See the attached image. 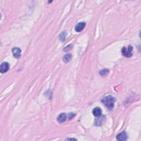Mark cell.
I'll return each mask as SVG.
<instances>
[{"label":"cell","instance_id":"obj_1","mask_svg":"<svg viewBox=\"0 0 141 141\" xmlns=\"http://www.w3.org/2000/svg\"><path fill=\"white\" fill-rule=\"evenodd\" d=\"M101 101L104 104V105L107 107V109L109 110H111L114 107L116 99L113 96L110 95L105 96L104 98L101 99Z\"/></svg>","mask_w":141,"mask_h":141},{"label":"cell","instance_id":"obj_2","mask_svg":"<svg viewBox=\"0 0 141 141\" xmlns=\"http://www.w3.org/2000/svg\"><path fill=\"white\" fill-rule=\"evenodd\" d=\"M132 51H133V47L131 45H129L128 47H124L122 49V55L124 57L129 58L132 56Z\"/></svg>","mask_w":141,"mask_h":141},{"label":"cell","instance_id":"obj_3","mask_svg":"<svg viewBox=\"0 0 141 141\" xmlns=\"http://www.w3.org/2000/svg\"><path fill=\"white\" fill-rule=\"evenodd\" d=\"M10 70V64L7 62H3L0 67V72L1 73H4Z\"/></svg>","mask_w":141,"mask_h":141},{"label":"cell","instance_id":"obj_4","mask_svg":"<svg viewBox=\"0 0 141 141\" xmlns=\"http://www.w3.org/2000/svg\"><path fill=\"white\" fill-rule=\"evenodd\" d=\"M128 138V134H127L125 131L121 132L120 133L118 134L116 136V139L120 141H125Z\"/></svg>","mask_w":141,"mask_h":141},{"label":"cell","instance_id":"obj_5","mask_svg":"<svg viewBox=\"0 0 141 141\" xmlns=\"http://www.w3.org/2000/svg\"><path fill=\"white\" fill-rule=\"evenodd\" d=\"M12 53L14 57L16 59H19L21 56V50L19 48H14L12 49Z\"/></svg>","mask_w":141,"mask_h":141},{"label":"cell","instance_id":"obj_6","mask_svg":"<svg viewBox=\"0 0 141 141\" xmlns=\"http://www.w3.org/2000/svg\"><path fill=\"white\" fill-rule=\"evenodd\" d=\"M67 114L65 113H61L59 115V116L57 118V120L60 123H62L65 122V121L67 120Z\"/></svg>","mask_w":141,"mask_h":141},{"label":"cell","instance_id":"obj_7","mask_svg":"<svg viewBox=\"0 0 141 141\" xmlns=\"http://www.w3.org/2000/svg\"><path fill=\"white\" fill-rule=\"evenodd\" d=\"M85 25H86V24H85V22H81V23H79L76 25L74 29L77 32H81L84 28Z\"/></svg>","mask_w":141,"mask_h":141},{"label":"cell","instance_id":"obj_8","mask_svg":"<svg viewBox=\"0 0 141 141\" xmlns=\"http://www.w3.org/2000/svg\"><path fill=\"white\" fill-rule=\"evenodd\" d=\"M93 114L95 117H100L102 115L101 109L99 107H96L93 110Z\"/></svg>","mask_w":141,"mask_h":141},{"label":"cell","instance_id":"obj_9","mask_svg":"<svg viewBox=\"0 0 141 141\" xmlns=\"http://www.w3.org/2000/svg\"><path fill=\"white\" fill-rule=\"evenodd\" d=\"M72 59V55L71 54H67L65 55L63 58V61L65 63H68Z\"/></svg>","mask_w":141,"mask_h":141},{"label":"cell","instance_id":"obj_10","mask_svg":"<svg viewBox=\"0 0 141 141\" xmlns=\"http://www.w3.org/2000/svg\"><path fill=\"white\" fill-rule=\"evenodd\" d=\"M104 118H103V117H99V118H96V119L95 120V125L96 126H100L102 124H103V122H104Z\"/></svg>","mask_w":141,"mask_h":141},{"label":"cell","instance_id":"obj_11","mask_svg":"<svg viewBox=\"0 0 141 141\" xmlns=\"http://www.w3.org/2000/svg\"><path fill=\"white\" fill-rule=\"evenodd\" d=\"M66 35H67V33H66V32H62L61 34L60 35L59 39H60V40L61 41V42H63V41L65 40L66 36H67Z\"/></svg>","mask_w":141,"mask_h":141},{"label":"cell","instance_id":"obj_12","mask_svg":"<svg viewBox=\"0 0 141 141\" xmlns=\"http://www.w3.org/2000/svg\"><path fill=\"white\" fill-rule=\"evenodd\" d=\"M109 70L108 69H104L103 70H101L99 73H100V75L102 76H105L109 73Z\"/></svg>","mask_w":141,"mask_h":141},{"label":"cell","instance_id":"obj_13","mask_svg":"<svg viewBox=\"0 0 141 141\" xmlns=\"http://www.w3.org/2000/svg\"><path fill=\"white\" fill-rule=\"evenodd\" d=\"M72 45H68L67 46H66V48H64V49H63V51H65V52H67L68 51L71 50V49L72 48Z\"/></svg>","mask_w":141,"mask_h":141},{"label":"cell","instance_id":"obj_14","mask_svg":"<svg viewBox=\"0 0 141 141\" xmlns=\"http://www.w3.org/2000/svg\"><path fill=\"white\" fill-rule=\"evenodd\" d=\"M68 140H76V139H72V138H71V139H67Z\"/></svg>","mask_w":141,"mask_h":141}]
</instances>
